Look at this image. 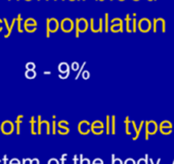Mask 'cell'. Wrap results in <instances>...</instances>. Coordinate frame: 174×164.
<instances>
[{"label": "cell", "instance_id": "1", "mask_svg": "<svg viewBox=\"0 0 174 164\" xmlns=\"http://www.w3.org/2000/svg\"><path fill=\"white\" fill-rule=\"evenodd\" d=\"M59 27V24L57 19L51 18V19H47L46 21V35L47 37H49L50 33L57 32V29Z\"/></svg>", "mask_w": 174, "mask_h": 164}, {"label": "cell", "instance_id": "9", "mask_svg": "<svg viewBox=\"0 0 174 164\" xmlns=\"http://www.w3.org/2000/svg\"><path fill=\"white\" fill-rule=\"evenodd\" d=\"M27 67H28L29 70H32V69H33L32 67H34V68H35V65H33V64H29V65L27 66Z\"/></svg>", "mask_w": 174, "mask_h": 164}, {"label": "cell", "instance_id": "15", "mask_svg": "<svg viewBox=\"0 0 174 164\" xmlns=\"http://www.w3.org/2000/svg\"><path fill=\"white\" fill-rule=\"evenodd\" d=\"M71 1H73V0H71Z\"/></svg>", "mask_w": 174, "mask_h": 164}, {"label": "cell", "instance_id": "4", "mask_svg": "<svg viewBox=\"0 0 174 164\" xmlns=\"http://www.w3.org/2000/svg\"><path fill=\"white\" fill-rule=\"evenodd\" d=\"M16 21H17V19H13V20H12L11 25H10V26H8V23H7V20H6V19L3 20V22H4V23H5V26H6V28H7V33H6V34H5V37H6V38L10 35V33H11V30H12V28H13L14 23H16Z\"/></svg>", "mask_w": 174, "mask_h": 164}, {"label": "cell", "instance_id": "16", "mask_svg": "<svg viewBox=\"0 0 174 164\" xmlns=\"http://www.w3.org/2000/svg\"><path fill=\"white\" fill-rule=\"evenodd\" d=\"M97 1H98V0H97ZM100 1H101V0H100Z\"/></svg>", "mask_w": 174, "mask_h": 164}, {"label": "cell", "instance_id": "12", "mask_svg": "<svg viewBox=\"0 0 174 164\" xmlns=\"http://www.w3.org/2000/svg\"><path fill=\"white\" fill-rule=\"evenodd\" d=\"M2 23H3V21L1 19H0V32L2 31Z\"/></svg>", "mask_w": 174, "mask_h": 164}, {"label": "cell", "instance_id": "11", "mask_svg": "<svg viewBox=\"0 0 174 164\" xmlns=\"http://www.w3.org/2000/svg\"><path fill=\"white\" fill-rule=\"evenodd\" d=\"M48 164H57V160H51V161H49Z\"/></svg>", "mask_w": 174, "mask_h": 164}, {"label": "cell", "instance_id": "8", "mask_svg": "<svg viewBox=\"0 0 174 164\" xmlns=\"http://www.w3.org/2000/svg\"><path fill=\"white\" fill-rule=\"evenodd\" d=\"M35 72H33V71H28V72L26 73V76L28 78H34L35 77Z\"/></svg>", "mask_w": 174, "mask_h": 164}, {"label": "cell", "instance_id": "3", "mask_svg": "<svg viewBox=\"0 0 174 164\" xmlns=\"http://www.w3.org/2000/svg\"><path fill=\"white\" fill-rule=\"evenodd\" d=\"M61 28L64 32H67V33L71 32V31L74 29V22L71 19H69V18H66V19H64L61 21Z\"/></svg>", "mask_w": 174, "mask_h": 164}, {"label": "cell", "instance_id": "14", "mask_svg": "<svg viewBox=\"0 0 174 164\" xmlns=\"http://www.w3.org/2000/svg\"><path fill=\"white\" fill-rule=\"evenodd\" d=\"M26 1H30V0H26Z\"/></svg>", "mask_w": 174, "mask_h": 164}, {"label": "cell", "instance_id": "13", "mask_svg": "<svg viewBox=\"0 0 174 164\" xmlns=\"http://www.w3.org/2000/svg\"><path fill=\"white\" fill-rule=\"evenodd\" d=\"M77 64H74L73 65V70H77Z\"/></svg>", "mask_w": 174, "mask_h": 164}, {"label": "cell", "instance_id": "7", "mask_svg": "<svg viewBox=\"0 0 174 164\" xmlns=\"http://www.w3.org/2000/svg\"><path fill=\"white\" fill-rule=\"evenodd\" d=\"M21 24H22V16L21 14H19V16H18V30H19V32H23L22 27H21Z\"/></svg>", "mask_w": 174, "mask_h": 164}, {"label": "cell", "instance_id": "10", "mask_svg": "<svg viewBox=\"0 0 174 164\" xmlns=\"http://www.w3.org/2000/svg\"><path fill=\"white\" fill-rule=\"evenodd\" d=\"M106 31H108V14H106Z\"/></svg>", "mask_w": 174, "mask_h": 164}, {"label": "cell", "instance_id": "2", "mask_svg": "<svg viewBox=\"0 0 174 164\" xmlns=\"http://www.w3.org/2000/svg\"><path fill=\"white\" fill-rule=\"evenodd\" d=\"M87 29H88V22L86 20L83 18L76 20V37H78L81 32H85Z\"/></svg>", "mask_w": 174, "mask_h": 164}, {"label": "cell", "instance_id": "5", "mask_svg": "<svg viewBox=\"0 0 174 164\" xmlns=\"http://www.w3.org/2000/svg\"><path fill=\"white\" fill-rule=\"evenodd\" d=\"M24 25H30V26H37V22L34 19H27L24 23Z\"/></svg>", "mask_w": 174, "mask_h": 164}, {"label": "cell", "instance_id": "6", "mask_svg": "<svg viewBox=\"0 0 174 164\" xmlns=\"http://www.w3.org/2000/svg\"><path fill=\"white\" fill-rule=\"evenodd\" d=\"M24 28H25V30L27 31V32H34V31H36V26H30V25H24Z\"/></svg>", "mask_w": 174, "mask_h": 164}]
</instances>
